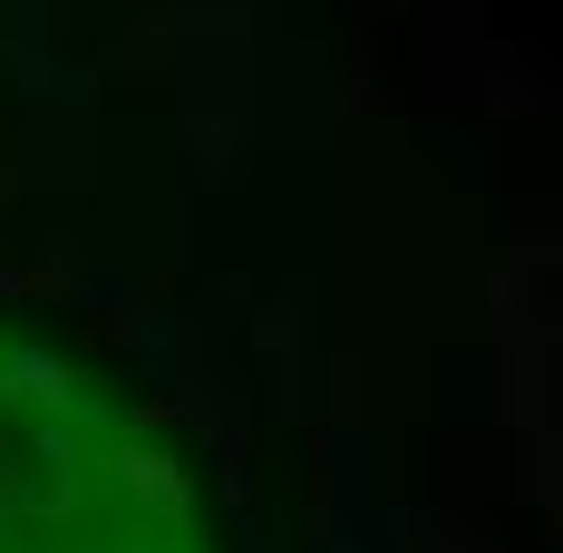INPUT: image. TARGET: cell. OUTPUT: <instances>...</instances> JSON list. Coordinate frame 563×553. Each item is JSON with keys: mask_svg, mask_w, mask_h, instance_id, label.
<instances>
[{"mask_svg": "<svg viewBox=\"0 0 563 553\" xmlns=\"http://www.w3.org/2000/svg\"><path fill=\"white\" fill-rule=\"evenodd\" d=\"M0 553H205L146 438L58 369L0 350Z\"/></svg>", "mask_w": 563, "mask_h": 553, "instance_id": "1", "label": "cell"}]
</instances>
